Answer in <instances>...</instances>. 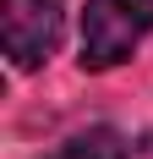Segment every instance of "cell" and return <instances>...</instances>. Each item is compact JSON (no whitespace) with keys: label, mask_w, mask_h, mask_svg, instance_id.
I'll use <instances>...</instances> for the list:
<instances>
[{"label":"cell","mask_w":153,"mask_h":159,"mask_svg":"<svg viewBox=\"0 0 153 159\" xmlns=\"http://www.w3.org/2000/svg\"><path fill=\"white\" fill-rule=\"evenodd\" d=\"M126 143L131 137H120V132H109V126H93V132H76V137H66L55 154L44 159H126Z\"/></svg>","instance_id":"obj_3"},{"label":"cell","mask_w":153,"mask_h":159,"mask_svg":"<svg viewBox=\"0 0 153 159\" xmlns=\"http://www.w3.org/2000/svg\"><path fill=\"white\" fill-rule=\"evenodd\" d=\"M153 33V0H88L82 11V71H109L131 61Z\"/></svg>","instance_id":"obj_1"},{"label":"cell","mask_w":153,"mask_h":159,"mask_svg":"<svg viewBox=\"0 0 153 159\" xmlns=\"http://www.w3.org/2000/svg\"><path fill=\"white\" fill-rule=\"evenodd\" d=\"M126 159H153V132L131 137V143H126Z\"/></svg>","instance_id":"obj_4"},{"label":"cell","mask_w":153,"mask_h":159,"mask_svg":"<svg viewBox=\"0 0 153 159\" xmlns=\"http://www.w3.org/2000/svg\"><path fill=\"white\" fill-rule=\"evenodd\" d=\"M60 33L66 0H0V49L16 71H38L60 49Z\"/></svg>","instance_id":"obj_2"}]
</instances>
